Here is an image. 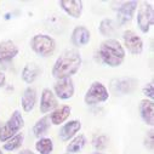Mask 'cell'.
I'll use <instances>...</instances> for the list:
<instances>
[{"label": "cell", "mask_w": 154, "mask_h": 154, "mask_svg": "<svg viewBox=\"0 0 154 154\" xmlns=\"http://www.w3.org/2000/svg\"><path fill=\"white\" fill-rule=\"evenodd\" d=\"M83 60L82 55L76 49L66 50L55 62L52 67V76L57 80L70 78L72 75L76 74L82 67Z\"/></svg>", "instance_id": "obj_1"}, {"label": "cell", "mask_w": 154, "mask_h": 154, "mask_svg": "<svg viewBox=\"0 0 154 154\" xmlns=\"http://www.w3.org/2000/svg\"><path fill=\"white\" fill-rule=\"evenodd\" d=\"M97 55L100 61L109 67H119L125 60V49L117 39H106L101 43Z\"/></svg>", "instance_id": "obj_2"}, {"label": "cell", "mask_w": 154, "mask_h": 154, "mask_svg": "<svg viewBox=\"0 0 154 154\" xmlns=\"http://www.w3.org/2000/svg\"><path fill=\"white\" fill-rule=\"evenodd\" d=\"M23 126H24V119L22 117L21 112L14 110L9 120L3 126H0V142L5 143L11 137L20 134Z\"/></svg>", "instance_id": "obj_3"}, {"label": "cell", "mask_w": 154, "mask_h": 154, "mask_svg": "<svg viewBox=\"0 0 154 154\" xmlns=\"http://www.w3.org/2000/svg\"><path fill=\"white\" fill-rule=\"evenodd\" d=\"M32 50L42 57H49L55 52L56 42L52 36L48 34H36L30 40Z\"/></svg>", "instance_id": "obj_4"}, {"label": "cell", "mask_w": 154, "mask_h": 154, "mask_svg": "<svg viewBox=\"0 0 154 154\" xmlns=\"http://www.w3.org/2000/svg\"><path fill=\"white\" fill-rule=\"evenodd\" d=\"M108 98H109V92L107 88L100 82H94L85 92L84 102L88 106H95L106 102Z\"/></svg>", "instance_id": "obj_5"}, {"label": "cell", "mask_w": 154, "mask_h": 154, "mask_svg": "<svg viewBox=\"0 0 154 154\" xmlns=\"http://www.w3.org/2000/svg\"><path fill=\"white\" fill-rule=\"evenodd\" d=\"M154 22V10L153 5L148 3H142L137 14V26L142 33H148Z\"/></svg>", "instance_id": "obj_6"}, {"label": "cell", "mask_w": 154, "mask_h": 154, "mask_svg": "<svg viewBox=\"0 0 154 154\" xmlns=\"http://www.w3.org/2000/svg\"><path fill=\"white\" fill-rule=\"evenodd\" d=\"M55 96L60 100H69L74 96L75 86L72 80V78H64L60 79L54 84V91Z\"/></svg>", "instance_id": "obj_7"}, {"label": "cell", "mask_w": 154, "mask_h": 154, "mask_svg": "<svg viewBox=\"0 0 154 154\" xmlns=\"http://www.w3.org/2000/svg\"><path fill=\"white\" fill-rule=\"evenodd\" d=\"M123 42L126 50L132 55H141L143 51V40L134 30H125L123 34Z\"/></svg>", "instance_id": "obj_8"}, {"label": "cell", "mask_w": 154, "mask_h": 154, "mask_svg": "<svg viewBox=\"0 0 154 154\" xmlns=\"http://www.w3.org/2000/svg\"><path fill=\"white\" fill-rule=\"evenodd\" d=\"M138 85L137 79L135 78H123V79H115L112 82V90L114 94L128 95L136 90Z\"/></svg>", "instance_id": "obj_9"}, {"label": "cell", "mask_w": 154, "mask_h": 154, "mask_svg": "<svg viewBox=\"0 0 154 154\" xmlns=\"http://www.w3.org/2000/svg\"><path fill=\"white\" fill-rule=\"evenodd\" d=\"M138 3L137 2H125L120 5V8L118 9V14H117V21L119 26H124L126 23H129L137 9Z\"/></svg>", "instance_id": "obj_10"}, {"label": "cell", "mask_w": 154, "mask_h": 154, "mask_svg": "<svg viewBox=\"0 0 154 154\" xmlns=\"http://www.w3.org/2000/svg\"><path fill=\"white\" fill-rule=\"evenodd\" d=\"M18 55V48L12 40L0 42V64L12 61Z\"/></svg>", "instance_id": "obj_11"}, {"label": "cell", "mask_w": 154, "mask_h": 154, "mask_svg": "<svg viewBox=\"0 0 154 154\" xmlns=\"http://www.w3.org/2000/svg\"><path fill=\"white\" fill-rule=\"evenodd\" d=\"M138 110H140L141 118L144 122V124H147L148 126L153 129L154 126V102L147 98L141 100L138 104Z\"/></svg>", "instance_id": "obj_12"}, {"label": "cell", "mask_w": 154, "mask_h": 154, "mask_svg": "<svg viewBox=\"0 0 154 154\" xmlns=\"http://www.w3.org/2000/svg\"><path fill=\"white\" fill-rule=\"evenodd\" d=\"M58 5L68 16L73 18H79L84 9V4L80 0H62L58 3Z\"/></svg>", "instance_id": "obj_13"}, {"label": "cell", "mask_w": 154, "mask_h": 154, "mask_svg": "<svg viewBox=\"0 0 154 154\" xmlns=\"http://www.w3.org/2000/svg\"><path fill=\"white\" fill-rule=\"evenodd\" d=\"M58 107V101L55 94L50 89H44L40 98V112L46 114L49 112H54Z\"/></svg>", "instance_id": "obj_14"}, {"label": "cell", "mask_w": 154, "mask_h": 154, "mask_svg": "<svg viewBox=\"0 0 154 154\" xmlns=\"http://www.w3.org/2000/svg\"><path fill=\"white\" fill-rule=\"evenodd\" d=\"M91 39L90 30L84 26H76L72 32V44L76 48H82L89 44Z\"/></svg>", "instance_id": "obj_15"}, {"label": "cell", "mask_w": 154, "mask_h": 154, "mask_svg": "<svg viewBox=\"0 0 154 154\" xmlns=\"http://www.w3.org/2000/svg\"><path fill=\"white\" fill-rule=\"evenodd\" d=\"M82 129V123L79 120H70L66 123L61 130H60V138L64 142L70 141L76 134H78Z\"/></svg>", "instance_id": "obj_16"}, {"label": "cell", "mask_w": 154, "mask_h": 154, "mask_svg": "<svg viewBox=\"0 0 154 154\" xmlns=\"http://www.w3.org/2000/svg\"><path fill=\"white\" fill-rule=\"evenodd\" d=\"M36 90L32 86L27 88L23 94H22V97H21V106H22V109L26 112V113H29L34 109L35 104H36Z\"/></svg>", "instance_id": "obj_17"}, {"label": "cell", "mask_w": 154, "mask_h": 154, "mask_svg": "<svg viewBox=\"0 0 154 154\" xmlns=\"http://www.w3.org/2000/svg\"><path fill=\"white\" fill-rule=\"evenodd\" d=\"M40 73H42V69L36 63H27L22 69L21 76L26 84H33L38 79V76L40 75Z\"/></svg>", "instance_id": "obj_18"}, {"label": "cell", "mask_w": 154, "mask_h": 154, "mask_svg": "<svg viewBox=\"0 0 154 154\" xmlns=\"http://www.w3.org/2000/svg\"><path fill=\"white\" fill-rule=\"evenodd\" d=\"M72 113V108L69 106H62L60 108H56L51 115H50V123H52L54 125H61L63 124L68 118H69V115Z\"/></svg>", "instance_id": "obj_19"}, {"label": "cell", "mask_w": 154, "mask_h": 154, "mask_svg": "<svg viewBox=\"0 0 154 154\" xmlns=\"http://www.w3.org/2000/svg\"><path fill=\"white\" fill-rule=\"evenodd\" d=\"M86 144V137L85 135L80 134V135H76L70 140V143H68L67 146V153L73 154V153H78L80 152Z\"/></svg>", "instance_id": "obj_20"}, {"label": "cell", "mask_w": 154, "mask_h": 154, "mask_svg": "<svg viewBox=\"0 0 154 154\" xmlns=\"http://www.w3.org/2000/svg\"><path fill=\"white\" fill-rule=\"evenodd\" d=\"M50 128V118L49 117H43L38 120L34 126H33V134L35 137H39L42 138L49 130Z\"/></svg>", "instance_id": "obj_21"}, {"label": "cell", "mask_w": 154, "mask_h": 154, "mask_svg": "<svg viewBox=\"0 0 154 154\" xmlns=\"http://www.w3.org/2000/svg\"><path fill=\"white\" fill-rule=\"evenodd\" d=\"M115 29H117V27H115V22L110 18H104L101 21L100 23V27H98V30L100 33L103 35V36H107L108 39H110V36L114 35L115 33Z\"/></svg>", "instance_id": "obj_22"}, {"label": "cell", "mask_w": 154, "mask_h": 154, "mask_svg": "<svg viewBox=\"0 0 154 154\" xmlns=\"http://www.w3.org/2000/svg\"><path fill=\"white\" fill-rule=\"evenodd\" d=\"M35 149L40 154H51L54 150V142L49 137H42L36 141Z\"/></svg>", "instance_id": "obj_23"}, {"label": "cell", "mask_w": 154, "mask_h": 154, "mask_svg": "<svg viewBox=\"0 0 154 154\" xmlns=\"http://www.w3.org/2000/svg\"><path fill=\"white\" fill-rule=\"evenodd\" d=\"M23 140H24V135L23 134H17L16 136L11 137L10 140H8L4 146H3V149L6 150V152H14L16 149H18L22 144H23Z\"/></svg>", "instance_id": "obj_24"}, {"label": "cell", "mask_w": 154, "mask_h": 154, "mask_svg": "<svg viewBox=\"0 0 154 154\" xmlns=\"http://www.w3.org/2000/svg\"><path fill=\"white\" fill-rule=\"evenodd\" d=\"M108 143H109V138L106 135H98V136L94 137V140H92V146L97 150H102V149L107 148Z\"/></svg>", "instance_id": "obj_25"}, {"label": "cell", "mask_w": 154, "mask_h": 154, "mask_svg": "<svg viewBox=\"0 0 154 154\" xmlns=\"http://www.w3.org/2000/svg\"><path fill=\"white\" fill-rule=\"evenodd\" d=\"M142 92L147 97V100H150V101L154 100V85H153V80L149 82L148 84H146V86L142 89Z\"/></svg>", "instance_id": "obj_26"}, {"label": "cell", "mask_w": 154, "mask_h": 154, "mask_svg": "<svg viewBox=\"0 0 154 154\" xmlns=\"http://www.w3.org/2000/svg\"><path fill=\"white\" fill-rule=\"evenodd\" d=\"M144 144L150 152H153V147H154V131H153V129H150L147 132V136H146V140H144Z\"/></svg>", "instance_id": "obj_27"}, {"label": "cell", "mask_w": 154, "mask_h": 154, "mask_svg": "<svg viewBox=\"0 0 154 154\" xmlns=\"http://www.w3.org/2000/svg\"><path fill=\"white\" fill-rule=\"evenodd\" d=\"M6 83V76L3 72H0V88H4Z\"/></svg>", "instance_id": "obj_28"}, {"label": "cell", "mask_w": 154, "mask_h": 154, "mask_svg": "<svg viewBox=\"0 0 154 154\" xmlns=\"http://www.w3.org/2000/svg\"><path fill=\"white\" fill-rule=\"evenodd\" d=\"M18 154H35L33 150H30V149H23V150H21Z\"/></svg>", "instance_id": "obj_29"}, {"label": "cell", "mask_w": 154, "mask_h": 154, "mask_svg": "<svg viewBox=\"0 0 154 154\" xmlns=\"http://www.w3.org/2000/svg\"><path fill=\"white\" fill-rule=\"evenodd\" d=\"M92 154H106V153H101V152H95V153H92Z\"/></svg>", "instance_id": "obj_30"}, {"label": "cell", "mask_w": 154, "mask_h": 154, "mask_svg": "<svg viewBox=\"0 0 154 154\" xmlns=\"http://www.w3.org/2000/svg\"><path fill=\"white\" fill-rule=\"evenodd\" d=\"M0 154H4V153H3V150H2V149H0Z\"/></svg>", "instance_id": "obj_31"}, {"label": "cell", "mask_w": 154, "mask_h": 154, "mask_svg": "<svg viewBox=\"0 0 154 154\" xmlns=\"http://www.w3.org/2000/svg\"><path fill=\"white\" fill-rule=\"evenodd\" d=\"M66 154H69V153H66Z\"/></svg>", "instance_id": "obj_32"}]
</instances>
